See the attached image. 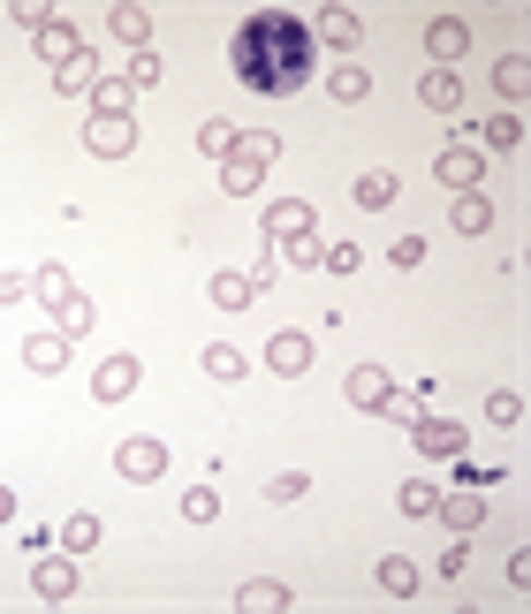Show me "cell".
<instances>
[{
    "mask_svg": "<svg viewBox=\"0 0 531 614\" xmlns=\"http://www.w3.org/2000/svg\"><path fill=\"white\" fill-rule=\"evenodd\" d=\"M433 174H441L448 190H479V182H486V153H479V145H448V153L433 159Z\"/></svg>",
    "mask_w": 531,
    "mask_h": 614,
    "instance_id": "52a82bcc",
    "label": "cell"
},
{
    "mask_svg": "<svg viewBox=\"0 0 531 614\" xmlns=\"http://www.w3.org/2000/svg\"><path fill=\"white\" fill-rule=\"evenodd\" d=\"M395 501H402V516H433V501H441V485H425V478H410V485H402Z\"/></svg>",
    "mask_w": 531,
    "mask_h": 614,
    "instance_id": "836d02e7",
    "label": "cell"
},
{
    "mask_svg": "<svg viewBox=\"0 0 531 614\" xmlns=\"http://www.w3.org/2000/svg\"><path fill=\"white\" fill-rule=\"evenodd\" d=\"M312 493V478L304 470H281V478H266V501H304Z\"/></svg>",
    "mask_w": 531,
    "mask_h": 614,
    "instance_id": "74e56055",
    "label": "cell"
},
{
    "mask_svg": "<svg viewBox=\"0 0 531 614\" xmlns=\"http://www.w3.org/2000/svg\"><path fill=\"white\" fill-rule=\"evenodd\" d=\"M410 441H418V456H463V425L456 418H418Z\"/></svg>",
    "mask_w": 531,
    "mask_h": 614,
    "instance_id": "30bf717a",
    "label": "cell"
},
{
    "mask_svg": "<svg viewBox=\"0 0 531 614\" xmlns=\"http://www.w3.org/2000/svg\"><path fill=\"white\" fill-rule=\"evenodd\" d=\"M122 84H130V92H145V84H160V61H153V46H145V53H130V69H122Z\"/></svg>",
    "mask_w": 531,
    "mask_h": 614,
    "instance_id": "d590c367",
    "label": "cell"
},
{
    "mask_svg": "<svg viewBox=\"0 0 531 614\" xmlns=\"http://www.w3.org/2000/svg\"><path fill=\"white\" fill-rule=\"evenodd\" d=\"M31 289L46 297V311H53V304H69V297H76V281H69L61 266H38V274H31Z\"/></svg>",
    "mask_w": 531,
    "mask_h": 614,
    "instance_id": "83f0119b",
    "label": "cell"
},
{
    "mask_svg": "<svg viewBox=\"0 0 531 614\" xmlns=\"http://www.w3.org/2000/svg\"><path fill=\"white\" fill-rule=\"evenodd\" d=\"M8 516H15V493H8V485H0V523H8Z\"/></svg>",
    "mask_w": 531,
    "mask_h": 614,
    "instance_id": "ee69618b",
    "label": "cell"
},
{
    "mask_svg": "<svg viewBox=\"0 0 531 614\" xmlns=\"http://www.w3.org/2000/svg\"><path fill=\"white\" fill-rule=\"evenodd\" d=\"M342 395H350L357 410H379V402H387V395H395V380H387V372H379V364H357L350 380H342Z\"/></svg>",
    "mask_w": 531,
    "mask_h": 614,
    "instance_id": "5bb4252c",
    "label": "cell"
},
{
    "mask_svg": "<svg viewBox=\"0 0 531 614\" xmlns=\"http://www.w3.org/2000/svg\"><path fill=\"white\" fill-rule=\"evenodd\" d=\"M486 418H494V425H517V418H524V395H517V387L486 395Z\"/></svg>",
    "mask_w": 531,
    "mask_h": 614,
    "instance_id": "8d00e7d4",
    "label": "cell"
},
{
    "mask_svg": "<svg viewBox=\"0 0 531 614\" xmlns=\"http://www.w3.org/2000/svg\"><path fill=\"white\" fill-rule=\"evenodd\" d=\"M92 318H99V311L84 304V297H69V304H53V334H69V341H76V334H92Z\"/></svg>",
    "mask_w": 531,
    "mask_h": 614,
    "instance_id": "4316f807",
    "label": "cell"
},
{
    "mask_svg": "<svg viewBox=\"0 0 531 614\" xmlns=\"http://www.w3.org/2000/svg\"><path fill=\"white\" fill-rule=\"evenodd\" d=\"M357 38H364V15H357V8H319L312 46H357Z\"/></svg>",
    "mask_w": 531,
    "mask_h": 614,
    "instance_id": "8fae6325",
    "label": "cell"
},
{
    "mask_svg": "<svg viewBox=\"0 0 531 614\" xmlns=\"http://www.w3.org/2000/svg\"><path fill=\"white\" fill-rule=\"evenodd\" d=\"M182 516H190V523H213V516H220V493H213V485H190V493H182Z\"/></svg>",
    "mask_w": 531,
    "mask_h": 614,
    "instance_id": "e575fe53",
    "label": "cell"
},
{
    "mask_svg": "<svg viewBox=\"0 0 531 614\" xmlns=\"http://www.w3.org/2000/svg\"><path fill=\"white\" fill-rule=\"evenodd\" d=\"M92 84H99V61H92V53H69V61L53 69V92H61V99H92Z\"/></svg>",
    "mask_w": 531,
    "mask_h": 614,
    "instance_id": "9a60e30c",
    "label": "cell"
},
{
    "mask_svg": "<svg viewBox=\"0 0 531 614\" xmlns=\"http://www.w3.org/2000/svg\"><path fill=\"white\" fill-rule=\"evenodd\" d=\"M486 145H494V153H517V145H524V115H494V122H486Z\"/></svg>",
    "mask_w": 531,
    "mask_h": 614,
    "instance_id": "f546056e",
    "label": "cell"
},
{
    "mask_svg": "<svg viewBox=\"0 0 531 614\" xmlns=\"http://www.w3.org/2000/svg\"><path fill=\"white\" fill-rule=\"evenodd\" d=\"M228 61H236V76H243L251 92L289 99V92H304V76H312V23L289 15V8H258V15L236 31Z\"/></svg>",
    "mask_w": 531,
    "mask_h": 614,
    "instance_id": "6da1fadb",
    "label": "cell"
},
{
    "mask_svg": "<svg viewBox=\"0 0 531 614\" xmlns=\"http://www.w3.org/2000/svg\"><path fill=\"white\" fill-rule=\"evenodd\" d=\"M327 92H335L342 107H357V99L372 92V76H364V69H335V76H327Z\"/></svg>",
    "mask_w": 531,
    "mask_h": 614,
    "instance_id": "1f68e13d",
    "label": "cell"
},
{
    "mask_svg": "<svg viewBox=\"0 0 531 614\" xmlns=\"http://www.w3.org/2000/svg\"><path fill=\"white\" fill-rule=\"evenodd\" d=\"M236 607H243V614H281V607H289V585H274V577H251V585L236 592Z\"/></svg>",
    "mask_w": 531,
    "mask_h": 614,
    "instance_id": "ffe728a7",
    "label": "cell"
},
{
    "mask_svg": "<svg viewBox=\"0 0 531 614\" xmlns=\"http://www.w3.org/2000/svg\"><path fill=\"white\" fill-rule=\"evenodd\" d=\"M433 516H441L448 531H479V523H486V493H441Z\"/></svg>",
    "mask_w": 531,
    "mask_h": 614,
    "instance_id": "4fadbf2b",
    "label": "cell"
},
{
    "mask_svg": "<svg viewBox=\"0 0 531 614\" xmlns=\"http://www.w3.org/2000/svg\"><path fill=\"white\" fill-rule=\"evenodd\" d=\"M266 364H274L281 380H304V372H312V334H274V341H266Z\"/></svg>",
    "mask_w": 531,
    "mask_h": 614,
    "instance_id": "9c48e42d",
    "label": "cell"
},
{
    "mask_svg": "<svg viewBox=\"0 0 531 614\" xmlns=\"http://www.w3.org/2000/svg\"><path fill=\"white\" fill-rule=\"evenodd\" d=\"M418 99H425L433 115H456V107H463V76H456V69H425V76H418Z\"/></svg>",
    "mask_w": 531,
    "mask_h": 614,
    "instance_id": "7c38bea8",
    "label": "cell"
},
{
    "mask_svg": "<svg viewBox=\"0 0 531 614\" xmlns=\"http://www.w3.org/2000/svg\"><path fill=\"white\" fill-rule=\"evenodd\" d=\"M425 53H433L441 69L463 61V53H471V23H463V15H433V23H425Z\"/></svg>",
    "mask_w": 531,
    "mask_h": 614,
    "instance_id": "ba28073f",
    "label": "cell"
},
{
    "mask_svg": "<svg viewBox=\"0 0 531 614\" xmlns=\"http://www.w3.org/2000/svg\"><path fill=\"white\" fill-rule=\"evenodd\" d=\"M69 53H84V38H76V31H69V15H53V23H46V31H38V61H46V69H61V61H69Z\"/></svg>",
    "mask_w": 531,
    "mask_h": 614,
    "instance_id": "ac0fdd59",
    "label": "cell"
},
{
    "mask_svg": "<svg viewBox=\"0 0 531 614\" xmlns=\"http://www.w3.org/2000/svg\"><path fill=\"white\" fill-rule=\"evenodd\" d=\"M357 205H364V213H387V205H395V174H387V167H364V174H357V190H350Z\"/></svg>",
    "mask_w": 531,
    "mask_h": 614,
    "instance_id": "7402d4cb",
    "label": "cell"
},
{
    "mask_svg": "<svg viewBox=\"0 0 531 614\" xmlns=\"http://www.w3.org/2000/svg\"><path fill=\"white\" fill-rule=\"evenodd\" d=\"M319 266H335V274H357V266H364V251H357V243H327V251H319Z\"/></svg>",
    "mask_w": 531,
    "mask_h": 614,
    "instance_id": "60d3db41",
    "label": "cell"
},
{
    "mask_svg": "<svg viewBox=\"0 0 531 614\" xmlns=\"http://www.w3.org/2000/svg\"><path fill=\"white\" fill-rule=\"evenodd\" d=\"M61 546H69V554H92V546H99V516H69V523H61Z\"/></svg>",
    "mask_w": 531,
    "mask_h": 614,
    "instance_id": "4dcf8cb0",
    "label": "cell"
},
{
    "mask_svg": "<svg viewBox=\"0 0 531 614\" xmlns=\"http://www.w3.org/2000/svg\"><path fill=\"white\" fill-rule=\"evenodd\" d=\"M266 236H274V258L281 266H319V213L304 205V197H274L266 205Z\"/></svg>",
    "mask_w": 531,
    "mask_h": 614,
    "instance_id": "7a4b0ae2",
    "label": "cell"
},
{
    "mask_svg": "<svg viewBox=\"0 0 531 614\" xmlns=\"http://www.w3.org/2000/svg\"><path fill=\"white\" fill-rule=\"evenodd\" d=\"M379 410H387V418H395V425H402V433H410V425H418V418H425V402H418V395H387V402H379Z\"/></svg>",
    "mask_w": 531,
    "mask_h": 614,
    "instance_id": "ab89813d",
    "label": "cell"
},
{
    "mask_svg": "<svg viewBox=\"0 0 531 614\" xmlns=\"http://www.w3.org/2000/svg\"><path fill=\"white\" fill-rule=\"evenodd\" d=\"M236 137H243V130H236V122H220V115H213V122H205V130H197V153H205V159H228V153H236Z\"/></svg>",
    "mask_w": 531,
    "mask_h": 614,
    "instance_id": "484cf974",
    "label": "cell"
},
{
    "mask_svg": "<svg viewBox=\"0 0 531 614\" xmlns=\"http://www.w3.org/2000/svg\"><path fill=\"white\" fill-rule=\"evenodd\" d=\"M274 159H281V137H274V130H243L236 153L220 159V190H228V197H251V190L266 182Z\"/></svg>",
    "mask_w": 531,
    "mask_h": 614,
    "instance_id": "3957f363",
    "label": "cell"
},
{
    "mask_svg": "<svg viewBox=\"0 0 531 614\" xmlns=\"http://www.w3.org/2000/svg\"><path fill=\"white\" fill-rule=\"evenodd\" d=\"M494 84H502L509 99H524V84H531V61H524V53H502V61H494Z\"/></svg>",
    "mask_w": 531,
    "mask_h": 614,
    "instance_id": "f1b7e54d",
    "label": "cell"
},
{
    "mask_svg": "<svg viewBox=\"0 0 531 614\" xmlns=\"http://www.w3.org/2000/svg\"><path fill=\"white\" fill-rule=\"evenodd\" d=\"M23 364L31 372H69V334H31L23 341Z\"/></svg>",
    "mask_w": 531,
    "mask_h": 614,
    "instance_id": "d6986e66",
    "label": "cell"
},
{
    "mask_svg": "<svg viewBox=\"0 0 531 614\" xmlns=\"http://www.w3.org/2000/svg\"><path fill=\"white\" fill-rule=\"evenodd\" d=\"M8 15H15V23H23V31H31V38H38V31H46V23H53V8H46V0H15V8H8Z\"/></svg>",
    "mask_w": 531,
    "mask_h": 614,
    "instance_id": "f35d334b",
    "label": "cell"
},
{
    "mask_svg": "<svg viewBox=\"0 0 531 614\" xmlns=\"http://www.w3.org/2000/svg\"><path fill=\"white\" fill-rule=\"evenodd\" d=\"M418 585H425V577H418V562H402V554H387V562H379V592H387V600H410Z\"/></svg>",
    "mask_w": 531,
    "mask_h": 614,
    "instance_id": "603a6c76",
    "label": "cell"
},
{
    "mask_svg": "<svg viewBox=\"0 0 531 614\" xmlns=\"http://www.w3.org/2000/svg\"><path fill=\"white\" fill-rule=\"evenodd\" d=\"M205 297H213L220 311H243L251 297H258V281H251V274H213V289H205Z\"/></svg>",
    "mask_w": 531,
    "mask_h": 614,
    "instance_id": "cb8c5ba5",
    "label": "cell"
},
{
    "mask_svg": "<svg viewBox=\"0 0 531 614\" xmlns=\"http://www.w3.org/2000/svg\"><path fill=\"white\" fill-rule=\"evenodd\" d=\"M92 115H114V122H130V84H122V76H99V84H92Z\"/></svg>",
    "mask_w": 531,
    "mask_h": 614,
    "instance_id": "d4e9b609",
    "label": "cell"
},
{
    "mask_svg": "<svg viewBox=\"0 0 531 614\" xmlns=\"http://www.w3.org/2000/svg\"><path fill=\"white\" fill-rule=\"evenodd\" d=\"M114 470H122V478H137V485H153V478H168V448H160L153 433H137V441H122V448H114Z\"/></svg>",
    "mask_w": 531,
    "mask_h": 614,
    "instance_id": "277c9868",
    "label": "cell"
},
{
    "mask_svg": "<svg viewBox=\"0 0 531 614\" xmlns=\"http://www.w3.org/2000/svg\"><path fill=\"white\" fill-rule=\"evenodd\" d=\"M448 220H456V236H486L494 228V197L486 190H456V213Z\"/></svg>",
    "mask_w": 531,
    "mask_h": 614,
    "instance_id": "2e32d148",
    "label": "cell"
},
{
    "mask_svg": "<svg viewBox=\"0 0 531 614\" xmlns=\"http://www.w3.org/2000/svg\"><path fill=\"white\" fill-rule=\"evenodd\" d=\"M31 297V274H0V304H23Z\"/></svg>",
    "mask_w": 531,
    "mask_h": 614,
    "instance_id": "7bdbcfd3",
    "label": "cell"
},
{
    "mask_svg": "<svg viewBox=\"0 0 531 614\" xmlns=\"http://www.w3.org/2000/svg\"><path fill=\"white\" fill-rule=\"evenodd\" d=\"M387 258H395V266H425V236H395Z\"/></svg>",
    "mask_w": 531,
    "mask_h": 614,
    "instance_id": "b9f144b4",
    "label": "cell"
},
{
    "mask_svg": "<svg viewBox=\"0 0 531 614\" xmlns=\"http://www.w3.org/2000/svg\"><path fill=\"white\" fill-rule=\"evenodd\" d=\"M31 585H38V592H46V600H69V592H76V562H69V554H46V562H38V577H31Z\"/></svg>",
    "mask_w": 531,
    "mask_h": 614,
    "instance_id": "44dd1931",
    "label": "cell"
},
{
    "mask_svg": "<svg viewBox=\"0 0 531 614\" xmlns=\"http://www.w3.org/2000/svg\"><path fill=\"white\" fill-rule=\"evenodd\" d=\"M107 31H114L130 53H145V46H153V15H145V8H107Z\"/></svg>",
    "mask_w": 531,
    "mask_h": 614,
    "instance_id": "e0dca14e",
    "label": "cell"
},
{
    "mask_svg": "<svg viewBox=\"0 0 531 614\" xmlns=\"http://www.w3.org/2000/svg\"><path fill=\"white\" fill-rule=\"evenodd\" d=\"M84 145H92L99 159H130V153H137V122H114V115H92V122H84Z\"/></svg>",
    "mask_w": 531,
    "mask_h": 614,
    "instance_id": "8992f818",
    "label": "cell"
},
{
    "mask_svg": "<svg viewBox=\"0 0 531 614\" xmlns=\"http://www.w3.org/2000/svg\"><path fill=\"white\" fill-rule=\"evenodd\" d=\"M137 380H145V364H137L130 349H114V357L92 372V395H99V402H122V395H137Z\"/></svg>",
    "mask_w": 531,
    "mask_h": 614,
    "instance_id": "5b68a950",
    "label": "cell"
},
{
    "mask_svg": "<svg viewBox=\"0 0 531 614\" xmlns=\"http://www.w3.org/2000/svg\"><path fill=\"white\" fill-rule=\"evenodd\" d=\"M205 372H213V380H243V349L213 341V349H205Z\"/></svg>",
    "mask_w": 531,
    "mask_h": 614,
    "instance_id": "d6a6232c",
    "label": "cell"
}]
</instances>
